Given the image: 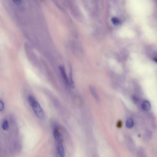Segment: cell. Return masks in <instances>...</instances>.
I'll list each match as a JSON object with an SVG mask.
<instances>
[{
	"mask_svg": "<svg viewBox=\"0 0 157 157\" xmlns=\"http://www.w3.org/2000/svg\"><path fill=\"white\" fill-rule=\"evenodd\" d=\"M34 114L38 118L43 120L45 117V113L43 110L40 104L37 101L31 106Z\"/></svg>",
	"mask_w": 157,
	"mask_h": 157,
	"instance_id": "obj_1",
	"label": "cell"
},
{
	"mask_svg": "<svg viewBox=\"0 0 157 157\" xmlns=\"http://www.w3.org/2000/svg\"><path fill=\"white\" fill-rule=\"evenodd\" d=\"M56 143L57 149L59 154L61 156L64 157L65 155V152L62 141L56 142Z\"/></svg>",
	"mask_w": 157,
	"mask_h": 157,
	"instance_id": "obj_2",
	"label": "cell"
},
{
	"mask_svg": "<svg viewBox=\"0 0 157 157\" xmlns=\"http://www.w3.org/2000/svg\"><path fill=\"white\" fill-rule=\"evenodd\" d=\"M59 68L60 71L63 78L65 81V82L68 85H70V81H69L68 77H67L66 71L65 68L63 65H61L60 66Z\"/></svg>",
	"mask_w": 157,
	"mask_h": 157,
	"instance_id": "obj_3",
	"label": "cell"
},
{
	"mask_svg": "<svg viewBox=\"0 0 157 157\" xmlns=\"http://www.w3.org/2000/svg\"><path fill=\"white\" fill-rule=\"evenodd\" d=\"M53 135L56 142L62 141L61 134L58 129L57 128H55L53 130Z\"/></svg>",
	"mask_w": 157,
	"mask_h": 157,
	"instance_id": "obj_4",
	"label": "cell"
},
{
	"mask_svg": "<svg viewBox=\"0 0 157 157\" xmlns=\"http://www.w3.org/2000/svg\"><path fill=\"white\" fill-rule=\"evenodd\" d=\"M142 107L143 109L146 111L149 110L151 108L150 103L147 101H145L143 102Z\"/></svg>",
	"mask_w": 157,
	"mask_h": 157,
	"instance_id": "obj_5",
	"label": "cell"
},
{
	"mask_svg": "<svg viewBox=\"0 0 157 157\" xmlns=\"http://www.w3.org/2000/svg\"><path fill=\"white\" fill-rule=\"evenodd\" d=\"M90 90L91 94H92L93 96L94 97L95 99L97 101H99V98L98 95L96 91L94 89V88L92 86H90L89 87Z\"/></svg>",
	"mask_w": 157,
	"mask_h": 157,
	"instance_id": "obj_6",
	"label": "cell"
},
{
	"mask_svg": "<svg viewBox=\"0 0 157 157\" xmlns=\"http://www.w3.org/2000/svg\"><path fill=\"white\" fill-rule=\"evenodd\" d=\"M134 122L131 118H129L127 119L126 123V126L128 128H131L133 127Z\"/></svg>",
	"mask_w": 157,
	"mask_h": 157,
	"instance_id": "obj_7",
	"label": "cell"
},
{
	"mask_svg": "<svg viewBox=\"0 0 157 157\" xmlns=\"http://www.w3.org/2000/svg\"><path fill=\"white\" fill-rule=\"evenodd\" d=\"M2 128L3 130L5 131L8 130L9 128L8 122L6 119H5L3 121L2 124Z\"/></svg>",
	"mask_w": 157,
	"mask_h": 157,
	"instance_id": "obj_8",
	"label": "cell"
},
{
	"mask_svg": "<svg viewBox=\"0 0 157 157\" xmlns=\"http://www.w3.org/2000/svg\"><path fill=\"white\" fill-rule=\"evenodd\" d=\"M36 101H37V100L33 96H28V101L30 106L33 104L34 102H35Z\"/></svg>",
	"mask_w": 157,
	"mask_h": 157,
	"instance_id": "obj_9",
	"label": "cell"
},
{
	"mask_svg": "<svg viewBox=\"0 0 157 157\" xmlns=\"http://www.w3.org/2000/svg\"><path fill=\"white\" fill-rule=\"evenodd\" d=\"M111 21L114 25H118L120 24V22L118 19L116 18H113L111 19Z\"/></svg>",
	"mask_w": 157,
	"mask_h": 157,
	"instance_id": "obj_10",
	"label": "cell"
},
{
	"mask_svg": "<svg viewBox=\"0 0 157 157\" xmlns=\"http://www.w3.org/2000/svg\"><path fill=\"white\" fill-rule=\"evenodd\" d=\"M4 102L1 99H0V111H2L4 109Z\"/></svg>",
	"mask_w": 157,
	"mask_h": 157,
	"instance_id": "obj_11",
	"label": "cell"
},
{
	"mask_svg": "<svg viewBox=\"0 0 157 157\" xmlns=\"http://www.w3.org/2000/svg\"><path fill=\"white\" fill-rule=\"evenodd\" d=\"M117 127H118V128H121L122 126V122L121 121H118V122H117Z\"/></svg>",
	"mask_w": 157,
	"mask_h": 157,
	"instance_id": "obj_12",
	"label": "cell"
},
{
	"mask_svg": "<svg viewBox=\"0 0 157 157\" xmlns=\"http://www.w3.org/2000/svg\"><path fill=\"white\" fill-rule=\"evenodd\" d=\"M12 1L16 4H20L21 2V0H12Z\"/></svg>",
	"mask_w": 157,
	"mask_h": 157,
	"instance_id": "obj_13",
	"label": "cell"
},
{
	"mask_svg": "<svg viewBox=\"0 0 157 157\" xmlns=\"http://www.w3.org/2000/svg\"><path fill=\"white\" fill-rule=\"evenodd\" d=\"M155 61L157 62V59H155Z\"/></svg>",
	"mask_w": 157,
	"mask_h": 157,
	"instance_id": "obj_14",
	"label": "cell"
},
{
	"mask_svg": "<svg viewBox=\"0 0 157 157\" xmlns=\"http://www.w3.org/2000/svg\"><path fill=\"white\" fill-rule=\"evenodd\" d=\"M41 1H43V0H41Z\"/></svg>",
	"mask_w": 157,
	"mask_h": 157,
	"instance_id": "obj_15",
	"label": "cell"
}]
</instances>
